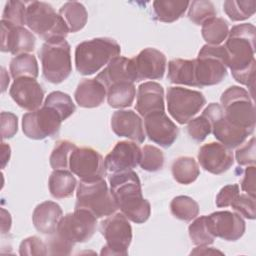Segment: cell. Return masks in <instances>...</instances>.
<instances>
[{
  "label": "cell",
  "mask_w": 256,
  "mask_h": 256,
  "mask_svg": "<svg viewBox=\"0 0 256 256\" xmlns=\"http://www.w3.org/2000/svg\"><path fill=\"white\" fill-rule=\"evenodd\" d=\"M255 33L256 28L251 23L235 25L229 30L224 44L226 63L234 79L250 89L253 98L255 85Z\"/></svg>",
  "instance_id": "1"
},
{
  "label": "cell",
  "mask_w": 256,
  "mask_h": 256,
  "mask_svg": "<svg viewBox=\"0 0 256 256\" xmlns=\"http://www.w3.org/2000/svg\"><path fill=\"white\" fill-rule=\"evenodd\" d=\"M110 192L126 218L136 224L146 222L151 214L150 202L142 195L141 182L133 170L113 173L109 176Z\"/></svg>",
  "instance_id": "2"
},
{
  "label": "cell",
  "mask_w": 256,
  "mask_h": 256,
  "mask_svg": "<svg viewBox=\"0 0 256 256\" xmlns=\"http://www.w3.org/2000/svg\"><path fill=\"white\" fill-rule=\"evenodd\" d=\"M121 47L116 40L98 37L79 43L75 48V67L81 75H92L119 56Z\"/></svg>",
  "instance_id": "3"
},
{
  "label": "cell",
  "mask_w": 256,
  "mask_h": 256,
  "mask_svg": "<svg viewBox=\"0 0 256 256\" xmlns=\"http://www.w3.org/2000/svg\"><path fill=\"white\" fill-rule=\"evenodd\" d=\"M44 78L53 84L66 80L72 72L71 48L65 38L45 41L38 51Z\"/></svg>",
  "instance_id": "4"
},
{
  "label": "cell",
  "mask_w": 256,
  "mask_h": 256,
  "mask_svg": "<svg viewBox=\"0 0 256 256\" xmlns=\"http://www.w3.org/2000/svg\"><path fill=\"white\" fill-rule=\"evenodd\" d=\"M26 25L45 41L66 38L69 29L54 8L46 2L32 1L27 5Z\"/></svg>",
  "instance_id": "5"
},
{
  "label": "cell",
  "mask_w": 256,
  "mask_h": 256,
  "mask_svg": "<svg viewBox=\"0 0 256 256\" xmlns=\"http://www.w3.org/2000/svg\"><path fill=\"white\" fill-rule=\"evenodd\" d=\"M75 209L88 210L96 218H102L114 214L118 206L106 181L101 178L94 181L80 180L76 192Z\"/></svg>",
  "instance_id": "6"
},
{
  "label": "cell",
  "mask_w": 256,
  "mask_h": 256,
  "mask_svg": "<svg viewBox=\"0 0 256 256\" xmlns=\"http://www.w3.org/2000/svg\"><path fill=\"white\" fill-rule=\"evenodd\" d=\"M225 118L234 126L253 133L255 128V107L249 92L239 86L227 88L220 97Z\"/></svg>",
  "instance_id": "7"
},
{
  "label": "cell",
  "mask_w": 256,
  "mask_h": 256,
  "mask_svg": "<svg viewBox=\"0 0 256 256\" xmlns=\"http://www.w3.org/2000/svg\"><path fill=\"white\" fill-rule=\"evenodd\" d=\"M226 51L224 45L205 44L195 59V80L197 87L219 84L227 76Z\"/></svg>",
  "instance_id": "8"
},
{
  "label": "cell",
  "mask_w": 256,
  "mask_h": 256,
  "mask_svg": "<svg viewBox=\"0 0 256 256\" xmlns=\"http://www.w3.org/2000/svg\"><path fill=\"white\" fill-rule=\"evenodd\" d=\"M100 232L106 240L101 255H128L132 241V227L123 213H114L102 220Z\"/></svg>",
  "instance_id": "9"
},
{
  "label": "cell",
  "mask_w": 256,
  "mask_h": 256,
  "mask_svg": "<svg viewBox=\"0 0 256 256\" xmlns=\"http://www.w3.org/2000/svg\"><path fill=\"white\" fill-rule=\"evenodd\" d=\"M169 114L179 124L188 123L206 104L200 91L183 87H169L166 94Z\"/></svg>",
  "instance_id": "10"
},
{
  "label": "cell",
  "mask_w": 256,
  "mask_h": 256,
  "mask_svg": "<svg viewBox=\"0 0 256 256\" xmlns=\"http://www.w3.org/2000/svg\"><path fill=\"white\" fill-rule=\"evenodd\" d=\"M63 121L58 111L43 104L39 109L23 115L22 131L24 135L30 139L42 140L56 135Z\"/></svg>",
  "instance_id": "11"
},
{
  "label": "cell",
  "mask_w": 256,
  "mask_h": 256,
  "mask_svg": "<svg viewBox=\"0 0 256 256\" xmlns=\"http://www.w3.org/2000/svg\"><path fill=\"white\" fill-rule=\"evenodd\" d=\"M97 218L88 210L74 209L63 216L57 226L56 233L68 243H84L91 239L96 231Z\"/></svg>",
  "instance_id": "12"
},
{
  "label": "cell",
  "mask_w": 256,
  "mask_h": 256,
  "mask_svg": "<svg viewBox=\"0 0 256 256\" xmlns=\"http://www.w3.org/2000/svg\"><path fill=\"white\" fill-rule=\"evenodd\" d=\"M211 124V132L214 137L226 147L233 149L241 146L247 137L248 131L232 125L224 116L223 109L218 103H210L202 112Z\"/></svg>",
  "instance_id": "13"
},
{
  "label": "cell",
  "mask_w": 256,
  "mask_h": 256,
  "mask_svg": "<svg viewBox=\"0 0 256 256\" xmlns=\"http://www.w3.org/2000/svg\"><path fill=\"white\" fill-rule=\"evenodd\" d=\"M69 170L82 181H94L106 175L102 155L91 147H76L69 159Z\"/></svg>",
  "instance_id": "14"
},
{
  "label": "cell",
  "mask_w": 256,
  "mask_h": 256,
  "mask_svg": "<svg viewBox=\"0 0 256 256\" xmlns=\"http://www.w3.org/2000/svg\"><path fill=\"white\" fill-rule=\"evenodd\" d=\"M167 60L165 55L155 48H145L130 59L134 82L157 80L164 76Z\"/></svg>",
  "instance_id": "15"
},
{
  "label": "cell",
  "mask_w": 256,
  "mask_h": 256,
  "mask_svg": "<svg viewBox=\"0 0 256 256\" xmlns=\"http://www.w3.org/2000/svg\"><path fill=\"white\" fill-rule=\"evenodd\" d=\"M206 219L212 235L226 241L240 239L246 230L241 215L231 211H216L206 216Z\"/></svg>",
  "instance_id": "16"
},
{
  "label": "cell",
  "mask_w": 256,
  "mask_h": 256,
  "mask_svg": "<svg viewBox=\"0 0 256 256\" xmlns=\"http://www.w3.org/2000/svg\"><path fill=\"white\" fill-rule=\"evenodd\" d=\"M144 127L149 140L163 148L170 147L179 133L178 127L165 111L154 112L144 117Z\"/></svg>",
  "instance_id": "17"
},
{
  "label": "cell",
  "mask_w": 256,
  "mask_h": 256,
  "mask_svg": "<svg viewBox=\"0 0 256 256\" xmlns=\"http://www.w3.org/2000/svg\"><path fill=\"white\" fill-rule=\"evenodd\" d=\"M34 34L23 26H16L1 20V51L13 55L30 53L35 49Z\"/></svg>",
  "instance_id": "18"
},
{
  "label": "cell",
  "mask_w": 256,
  "mask_h": 256,
  "mask_svg": "<svg viewBox=\"0 0 256 256\" xmlns=\"http://www.w3.org/2000/svg\"><path fill=\"white\" fill-rule=\"evenodd\" d=\"M197 158L205 171L215 175L226 172L234 162L231 149L220 142H210L201 146Z\"/></svg>",
  "instance_id": "19"
},
{
  "label": "cell",
  "mask_w": 256,
  "mask_h": 256,
  "mask_svg": "<svg viewBox=\"0 0 256 256\" xmlns=\"http://www.w3.org/2000/svg\"><path fill=\"white\" fill-rule=\"evenodd\" d=\"M141 155L136 142L119 141L104 159L106 170L111 173L132 170L139 165Z\"/></svg>",
  "instance_id": "20"
},
{
  "label": "cell",
  "mask_w": 256,
  "mask_h": 256,
  "mask_svg": "<svg viewBox=\"0 0 256 256\" xmlns=\"http://www.w3.org/2000/svg\"><path fill=\"white\" fill-rule=\"evenodd\" d=\"M9 94L19 107L29 112L39 109L44 98L42 86L31 77L15 79L10 87Z\"/></svg>",
  "instance_id": "21"
},
{
  "label": "cell",
  "mask_w": 256,
  "mask_h": 256,
  "mask_svg": "<svg viewBox=\"0 0 256 256\" xmlns=\"http://www.w3.org/2000/svg\"><path fill=\"white\" fill-rule=\"evenodd\" d=\"M111 129L119 137H125L136 143H143L145 133L143 122L133 110H117L111 116Z\"/></svg>",
  "instance_id": "22"
},
{
  "label": "cell",
  "mask_w": 256,
  "mask_h": 256,
  "mask_svg": "<svg viewBox=\"0 0 256 256\" xmlns=\"http://www.w3.org/2000/svg\"><path fill=\"white\" fill-rule=\"evenodd\" d=\"M135 108L142 117H146L154 112L165 111L164 89L162 85L153 81L140 84L137 91Z\"/></svg>",
  "instance_id": "23"
},
{
  "label": "cell",
  "mask_w": 256,
  "mask_h": 256,
  "mask_svg": "<svg viewBox=\"0 0 256 256\" xmlns=\"http://www.w3.org/2000/svg\"><path fill=\"white\" fill-rule=\"evenodd\" d=\"M62 217L63 211L59 204L54 201H44L35 207L32 222L38 232L51 235L56 232Z\"/></svg>",
  "instance_id": "24"
},
{
  "label": "cell",
  "mask_w": 256,
  "mask_h": 256,
  "mask_svg": "<svg viewBox=\"0 0 256 256\" xmlns=\"http://www.w3.org/2000/svg\"><path fill=\"white\" fill-rule=\"evenodd\" d=\"M107 96V89L96 78L82 79L74 92L76 103L83 108L100 106Z\"/></svg>",
  "instance_id": "25"
},
{
  "label": "cell",
  "mask_w": 256,
  "mask_h": 256,
  "mask_svg": "<svg viewBox=\"0 0 256 256\" xmlns=\"http://www.w3.org/2000/svg\"><path fill=\"white\" fill-rule=\"evenodd\" d=\"M96 79L100 81L106 89L115 83H134L130 66V59L123 56L115 57L106 65V67L101 72L97 74Z\"/></svg>",
  "instance_id": "26"
},
{
  "label": "cell",
  "mask_w": 256,
  "mask_h": 256,
  "mask_svg": "<svg viewBox=\"0 0 256 256\" xmlns=\"http://www.w3.org/2000/svg\"><path fill=\"white\" fill-rule=\"evenodd\" d=\"M167 78L173 84L197 87L195 80V59L176 58L169 61Z\"/></svg>",
  "instance_id": "27"
},
{
  "label": "cell",
  "mask_w": 256,
  "mask_h": 256,
  "mask_svg": "<svg viewBox=\"0 0 256 256\" xmlns=\"http://www.w3.org/2000/svg\"><path fill=\"white\" fill-rule=\"evenodd\" d=\"M76 186L77 180L70 170H53L48 180L50 194L56 199L71 197Z\"/></svg>",
  "instance_id": "28"
},
{
  "label": "cell",
  "mask_w": 256,
  "mask_h": 256,
  "mask_svg": "<svg viewBox=\"0 0 256 256\" xmlns=\"http://www.w3.org/2000/svg\"><path fill=\"white\" fill-rule=\"evenodd\" d=\"M189 4L186 0H157L153 2V11L158 21L172 23L185 13Z\"/></svg>",
  "instance_id": "29"
},
{
  "label": "cell",
  "mask_w": 256,
  "mask_h": 256,
  "mask_svg": "<svg viewBox=\"0 0 256 256\" xmlns=\"http://www.w3.org/2000/svg\"><path fill=\"white\" fill-rule=\"evenodd\" d=\"M58 13L65 21L69 32H77L84 28L87 23L88 13L85 6L80 2H66L60 7Z\"/></svg>",
  "instance_id": "30"
},
{
  "label": "cell",
  "mask_w": 256,
  "mask_h": 256,
  "mask_svg": "<svg viewBox=\"0 0 256 256\" xmlns=\"http://www.w3.org/2000/svg\"><path fill=\"white\" fill-rule=\"evenodd\" d=\"M136 88L132 82L115 83L107 88V102L112 108H126L132 105Z\"/></svg>",
  "instance_id": "31"
},
{
  "label": "cell",
  "mask_w": 256,
  "mask_h": 256,
  "mask_svg": "<svg viewBox=\"0 0 256 256\" xmlns=\"http://www.w3.org/2000/svg\"><path fill=\"white\" fill-rule=\"evenodd\" d=\"M171 171L174 180L184 185L194 182L200 174L198 163L190 156H181L175 159L172 163Z\"/></svg>",
  "instance_id": "32"
},
{
  "label": "cell",
  "mask_w": 256,
  "mask_h": 256,
  "mask_svg": "<svg viewBox=\"0 0 256 256\" xmlns=\"http://www.w3.org/2000/svg\"><path fill=\"white\" fill-rule=\"evenodd\" d=\"M201 26L202 37L209 45H220L228 37V22L223 18L215 16L205 21Z\"/></svg>",
  "instance_id": "33"
},
{
  "label": "cell",
  "mask_w": 256,
  "mask_h": 256,
  "mask_svg": "<svg viewBox=\"0 0 256 256\" xmlns=\"http://www.w3.org/2000/svg\"><path fill=\"white\" fill-rule=\"evenodd\" d=\"M9 70L14 80L21 77H31L36 79L39 74L37 59L30 53L15 56L10 61Z\"/></svg>",
  "instance_id": "34"
},
{
  "label": "cell",
  "mask_w": 256,
  "mask_h": 256,
  "mask_svg": "<svg viewBox=\"0 0 256 256\" xmlns=\"http://www.w3.org/2000/svg\"><path fill=\"white\" fill-rule=\"evenodd\" d=\"M170 210L175 218L189 222L198 216L199 205L191 197L179 195L172 199L170 203Z\"/></svg>",
  "instance_id": "35"
},
{
  "label": "cell",
  "mask_w": 256,
  "mask_h": 256,
  "mask_svg": "<svg viewBox=\"0 0 256 256\" xmlns=\"http://www.w3.org/2000/svg\"><path fill=\"white\" fill-rule=\"evenodd\" d=\"M223 10L232 21H242L254 15L256 2L254 0H226Z\"/></svg>",
  "instance_id": "36"
},
{
  "label": "cell",
  "mask_w": 256,
  "mask_h": 256,
  "mask_svg": "<svg viewBox=\"0 0 256 256\" xmlns=\"http://www.w3.org/2000/svg\"><path fill=\"white\" fill-rule=\"evenodd\" d=\"M76 147V144L69 140L57 141L49 158V162L53 170H69L70 155Z\"/></svg>",
  "instance_id": "37"
},
{
  "label": "cell",
  "mask_w": 256,
  "mask_h": 256,
  "mask_svg": "<svg viewBox=\"0 0 256 256\" xmlns=\"http://www.w3.org/2000/svg\"><path fill=\"white\" fill-rule=\"evenodd\" d=\"M188 232L192 243L196 246H208L215 239L208 227L206 215L196 217L189 225Z\"/></svg>",
  "instance_id": "38"
},
{
  "label": "cell",
  "mask_w": 256,
  "mask_h": 256,
  "mask_svg": "<svg viewBox=\"0 0 256 256\" xmlns=\"http://www.w3.org/2000/svg\"><path fill=\"white\" fill-rule=\"evenodd\" d=\"M44 104L54 108L60 113L63 120H66L70 117L76 109L75 104L73 103L71 97L61 91H53L46 97Z\"/></svg>",
  "instance_id": "39"
},
{
  "label": "cell",
  "mask_w": 256,
  "mask_h": 256,
  "mask_svg": "<svg viewBox=\"0 0 256 256\" xmlns=\"http://www.w3.org/2000/svg\"><path fill=\"white\" fill-rule=\"evenodd\" d=\"M188 18L196 25H202L205 21L216 16V9L211 1L196 0L189 4Z\"/></svg>",
  "instance_id": "40"
},
{
  "label": "cell",
  "mask_w": 256,
  "mask_h": 256,
  "mask_svg": "<svg viewBox=\"0 0 256 256\" xmlns=\"http://www.w3.org/2000/svg\"><path fill=\"white\" fill-rule=\"evenodd\" d=\"M142 155L140 160V167L148 172H156L163 168L164 165V154L163 152L153 146V145H145L141 149Z\"/></svg>",
  "instance_id": "41"
},
{
  "label": "cell",
  "mask_w": 256,
  "mask_h": 256,
  "mask_svg": "<svg viewBox=\"0 0 256 256\" xmlns=\"http://www.w3.org/2000/svg\"><path fill=\"white\" fill-rule=\"evenodd\" d=\"M26 10L25 3L18 0H10L5 4L1 20L16 26L26 25Z\"/></svg>",
  "instance_id": "42"
},
{
  "label": "cell",
  "mask_w": 256,
  "mask_h": 256,
  "mask_svg": "<svg viewBox=\"0 0 256 256\" xmlns=\"http://www.w3.org/2000/svg\"><path fill=\"white\" fill-rule=\"evenodd\" d=\"M187 132L193 140L196 142H202L211 133L210 121L203 114L192 118L187 123Z\"/></svg>",
  "instance_id": "43"
},
{
  "label": "cell",
  "mask_w": 256,
  "mask_h": 256,
  "mask_svg": "<svg viewBox=\"0 0 256 256\" xmlns=\"http://www.w3.org/2000/svg\"><path fill=\"white\" fill-rule=\"evenodd\" d=\"M239 215L253 220L256 217V206L255 197L248 194H239L236 199L230 205Z\"/></svg>",
  "instance_id": "44"
},
{
  "label": "cell",
  "mask_w": 256,
  "mask_h": 256,
  "mask_svg": "<svg viewBox=\"0 0 256 256\" xmlns=\"http://www.w3.org/2000/svg\"><path fill=\"white\" fill-rule=\"evenodd\" d=\"M19 254L24 255H47V244L37 236H30L22 240L19 246Z\"/></svg>",
  "instance_id": "45"
},
{
  "label": "cell",
  "mask_w": 256,
  "mask_h": 256,
  "mask_svg": "<svg viewBox=\"0 0 256 256\" xmlns=\"http://www.w3.org/2000/svg\"><path fill=\"white\" fill-rule=\"evenodd\" d=\"M235 158L240 166L255 165V137H251L248 142L236 150Z\"/></svg>",
  "instance_id": "46"
},
{
  "label": "cell",
  "mask_w": 256,
  "mask_h": 256,
  "mask_svg": "<svg viewBox=\"0 0 256 256\" xmlns=\"http://www.w3.org/2000/svg\"><path fill=\"white\" fill-rule=\"evenodd\" d=\"M46 244L49 255H69L74 247V245L62 239L56 232L50 235Z\"/></svg>",
  "instance_id": "47"
},
{
  "label": "cell",
  "mask_w": 256,
  "mask_h": 256,
  "mask_svg": "<svg viewBox=\"0 0 256 256\" xmlns=\"http://www.w3.org/2000/svg\"><path fill=\"white\" fill-rule=\"evenodd\" d=\"M18 131V118L12 112H1V136L2 140L12 138Z\"/></svg>",
  "instance_id": "48"
},
{
  "label": "cell",
  "mask_w": 256,
  "mask_h": 256,
  "mask_svg": "<svg viewBox=\"0 0 256 256\" xmlns=\"http://www.w3.org/2000/svg\"><path fill=\"white\" fill-rule=\"evenodd\" d=\"M240 194V188L238 184H229L221 188L216 196V206L219 208L228 207Z\"/></svg>",
  "instance_id": "49"
},
{
  "label": "cell",
  "mask_w": 256,
  "mask_h": 256,
  "mask_svg": "<svg viewBox=\"0 0 256 256\" xmlns=\"http://www.w3.org/2000/svg\"><path fill=\"white\" fill-rule=\"evenodd\" d=\"M255 165H250L245 169L243 179L241 181L242 191L252 197H255Z\"/></svg>",
  "instance_id": "50"
},
{
  "label": "cell",
  "mask_w": 256,
  "mask_h": 256,
  "mask_svg": "<svg viewBox=\"0 0 256 256\" xmlns=\"http://www.w3.org/2000/svg\"><path fill=\"white\" fill-rule=\"evenodd\" d=\"M1 222H2V227H1L2 233L5 234V233L9 232V230L11 228V223H12L11 215L4 208H1Z\"/></svg>",
  "instance_id": "51"
},
{
  "label": "cell",
  "mask_w": 256,
  "mask_h": 256,
  "mask_svg": "<svg viewBox=\"0 0 256 256\" xmlns=\"http://www.w3.org/2000/svg\"><path fill=\"white\" fill-rule=\"evenodd\" d=\"M191 255H207V254H223L221 251L214 249L213 247H207V246H198L190 253Z\"/></svg>",
  "instance_id": "52"
},
{
  "label": "cell",
  "mask_w": 256,
  "mask_h": 256,
  "mask_svg": "<svg viewBox=\"0 0 256 256\" xmlns=\"http://www.w3.org/2000/svg\"><path fill=\"white\" fill-rule=\"evenodd\" d=\"M1 158H2V168L5 167V165L9 162L10 159V154H11V150H10V146L7 145L6 143L2 142L1 143Z\"/></svg>",
  "instance_id": "53"
},
{
  "label": "cell",
  "mask_w": 256,
  "mask_h": 256,
  "mask_svg": "<svg viewBox=\"0 0 256 256\" xmlns=\"http://www.w3.org/2000/svg\"><path fill=\"white\" fill-rule=\"evenodd\" d=\"M1 71H2V73H1V77H2V82H1L2 83V92H4L6 90L8 84H9V82H10V77L7 74V72H6L4 67L1 68Z\"/></svg>",
  "instance_id": "54"
}]
</instances>
